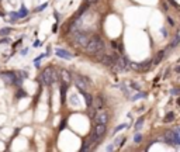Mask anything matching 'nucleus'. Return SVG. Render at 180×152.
<instances>
[{
    "label": "nucleus",
    "mask_w": 180,
    "mask_h": 152,
    "mask_svg": "<svg viewBox=\"0 0 180 152\" xmlns=\"http://www.w3.org/2000/svg\"><path fill=\"white\" fill-rule=\"evenodd\" d=\"M94 121H96V124H107V121H108L107 111L103 110V108H100L97 111V114L94 116Z\"/></svg>",
    "instance_id": "obj_5"
},
{
    "label": "nucleus",
    "mask_w": 180,
    "mask_h": 152,
    "mask_svg": "<svg viewBox=\"0 0 180 152\" xmlns=\"http://www.w3.org/2000/svg\"><path fill=\"white\" fill-rule=\"evenodd\" d=\"M103 104H104V97H103L101 94H98L97 97H96V103H94V107H96L97 110H100V108L103 107Z\"/></svg>",
    "instance_id": "obj_12"
},
{
    "label": "nucleus",
    "mask_w": 180,
    "mask_h": 152,
    "mask_svg": "<svg viewBox=\"0 0 180 152\" xmlns=\"http://www.w3.org/2000/svg\"><path fill=\"white\" fill-rule=\"evenodd\" d=\"M179 38H180V35H179V33H177V34H176V37H175V40H173V42H172V45H170L172 48H173V47H176V45L179 44Z\"/></svg>",
    "instance_id": "obj_19"
},
{
    "label": "nucleus",
    "mask_w": 180,
    "mask_h": 152,
    "mask_svg": "<svg viewBox=\"0 0 180 152\" xmlns=\"http://www.w3.org/2000/svg\"><path fill=\"white\" fill-rule=\"evenodd\" d=\"M80 23H82V18H78V20H75V21L70 24V31H76V30L79 28Z\"/></svg>",
    "instance_id": "obj_13"
},
{
    "label": "nucleus",
    "mask_w": 180,
    "mask_h": 152,
    "mask_svg": "<svg viewBox=\"0 0 180 152\" xmlns=\"http://www.w3.org/2000/svg\"><path fill=\"white\" fill-rule=\"evenodd\" d=\"M84 48L87 51V54L94 55V54H98V52H101L104 50V42H103V40L100 37L94 35V37H90V40H89V42H87V45Z\"/></svg>",
    "instance_id": "obj_1"
},
{
    "label": "nucleus",
    "mask_w": 180,
    "mask_h": 152,
    "mask_svg": "<svg viewBox=\"0 0 180 152\" xmlns=\"http://www.w3.org/2000/svg\"><path fill=\"white\" fill-rule=\"evenodd\" d=\"M75 84H76V87L84 93V92H87L89 89H90V82L84 78V76H75Z\"/></svg>",
    "instance_id": "obj_3"
},
{
    "label": "nucleus",
    "mask_w": 180,
    "mask_h": 152,
    "mask_svg": "<svg viewBox=\"0 0 180 152\" xmlns=\"http://www.w3.org/2000/svg\"><path fill=\"white\" fill-rule=\"evenodd\" d=\"M10 31H11L10 28H1V30H0V35H1V37H4V35H9V33H10Z\"/></svg>",
    "instance_id": "obj_20"
},
{
    "label": "nucleus",
    "mask_w": 180,
    "mask_h": 152,
    "mask_svg": "<svg viewBox=\"0 0 180 152\" xmlns=\"http://www.w3.org/2000/svg\"><path fill=\"white\" fill-rule=\"evenodd\" d=\"M89 40H90V37H89L86 33L76 31V33L73 34V41H75V44H76L78 47H83V48H84V47L87 45Z\"/></svg>",
    "instance_id": "obj_2"
},
{
    "label": "nucleus",
    "mask_w": 180,
    "mask_h": 152,
    "mask_svg": "<svg viewBox=\"0 0 180 152\" xmlns=\"http://www.w3.org/2000/svg\"><path fill=\"white\" fill-rule=\"evenodd\" d=\"M111 66L114 68V70H125L128 68V61L125 58H122V56L121 58H115L114 64Z\"/></svg>",
    "instance_id": "obj_4"
},
{
    "label": "nucleus",
    "mask_w": 180,
    "mask_h": 152,
    "mask_svg": "<svg viewBox=\"0 0 180 152\" xmlns=\"http://www.w3.org/2000/svg\"><path fill=\"white\" fill-rule=\"evenodd\" d=\"M61 76H62L64 84H69V82H70V73L64 69V70H61Z\"/></svg>",
    "instance_id": "obj_10"
},
{
    "label": "nucleus",
    "mask_w": 180,
    "mask_h": 152,
    "mask_svg": "<svg viewBox=\"0 0 180 152\" xmlns=\"http://www.w3.org/2000/svg\"><path fill=\"white\" fill-rule=\"evenodd\" d=\"M115 58H117L115 55H101V56H100L101 62H103L104 65H107V66H111V65L114 64Z\"/></svg>",
    "instance_id": "obj_7"
},
{
    "label": "nucleus",
    "mask_w": 180,
    "mask_h": 152,
    "mask_svg": "<svg viewBox=\"0 0 180 152\" xmlns=\"http://www.w3.org/2000/svg\"><path fill=\"white\" fill-rule=\"evenodd\" d=\"M52 72H54L52 68H47L45 70H42V73H41V80H42V83H45V84L52 83Z\"/></svg>",
    "instance_id": "obj_6"
},
{
    "label": "nucleus",
    "mask_w": 180,
    "mask_h": 152,
    "mask_svg": "<svg viewBox=\"0 0 180 152\" xmlns=\"http://www.w3.org/2000/svg\"><path fill=\"white\" fill-rule=\"evenodd\" d=\"M113 149H114V145H108L107 147V151H113Z\"/></svg>",
    "instance_id": "obj_25"
},
{
    "label": "nucleus",
    "mask_w": 180,
    "mask_h": 152,
    "mask_svg": "<svg viewBox=\"0 0 180 152\" xmlns=\"http://www.w3.org/2000/svg\"><path fill=\"white\" fill-rule=\"evenodd\" d=\"M127 127V124H121V125H118L117 128H115V131H120V130H122V128H125Z\"/></svg>",
    "instance_id": "obj_22"
},
{
    "label": "nucleus",
    "mask_w": 180,
    "mask_h": 152,
    "mask_svg": "<svg viewBox=\"0 0 180 152\" xmlns=\"http://www.w3.org/2000/svg\"><path fill=\"white\" fill-rule=\"evenodd\" d=\"M96 1H98V0H86L87 4H93V3H96Z\"/></svg>",
    "instance_id": "obj_24"
},
{
    "label": "nucleus",
    "mask_w": 180,
    "mask_h": 152,
    "mask_svg": "<svg viewBox=\"0 0 180 152\" xmlns=\"http://www.w3.org/2000/svg\"><path fill=\"white\" fill-rule=\"evenodd\" d=\"M134 141H135V142H139V141H141V135H139V134H138V135H135Z\"/></svg>",
    "instance_id": "obj_23"
},
{
    "label": "nucleus",
    "mask_w": 180,
    "mask_h": 152,
    "mask_svg": "<svg viewBox=\"0 0 180 152\" xmlns=\"http://www.w3.org/2000/svg\"><path fill=\"white\" fill-rule=\"evenodd\" d=\"M152 64V61L151 59H148V61H145V62H142V64H138L139 65V70H145V69H149V65Z\"/></svg>",
    "instance_id": "obj_14"
},
{
    "label": "nucleus",
    "mask_w": 180,
    "mask_h": 152,
    "mask_svg": "<svg viewBox=\"0 0 180 152\" xmlns=\"http://www.w3.org/2000/svg\"><path fill=\"white\" fill-rule=\"evenodd\" d=\"M173 118H175V114H173V113H169V114L165 117L163 123H172V121H173Z\"/></svg>",
    "instance_id": "obj_17"
},
{
    "label": "nucleus",
    "mask_w": 180,
    "mask_h": 152,
    "mask_svg": "<svg viewBox=\"0 0 180 152\" xmlns=\"http://www.w3.org/2000/svg\"><path fill=\"white\" fill-rule=\"evenodd\" d=\"M84 99H86L87 107H92V106H93V97H92L90 94H87V92H84Z\"/></svg>",
    "instance_id": "obj_15"
},
{
    "label": "nucleus",
    "mask_w": 180,
    "mask_h": 152,
    "mask_svg": "<svg viewBox=\"0 0 180 152\" xmlns=\"http://www.w3.org/2000/svg\"><path fill=\"white\" fill-rule=\"evenodd\" d=\"M122 142H125V137H118V138L115 139V145H117V147H121Z\"/></svg>",
    "instance_id": "obj_18"
},
{
    "label": "nucleus",
    "mask_w": 180,
    "mask_h": 152,
    "mask_svg": "<svg viewBox=\"0 0 180 152\" xmlns=\"http://www.w3.org/2000/svg\"><path fill=\"white\" fill-rule=\"evenodd\" d=\"M163 56H165V52H163V51H162V52H159V54L156 55V58H155L153 64H155V65H158V64H159V62L162 61V58H163Z\"/></svg>",
    "instance_id": "obj_16"
},
{
    "label": "nucleus",
    "mask_w": 180,
    "mask_h": 152,
    "mask_svg": "<svg viewBox=\"0 0 180 152\" xmlns=\"http://www.w3.org/2000/svg\"><path fill=\"white\" fill-rule=\"evenodd\" d=\"M142 123H144V118H139V120H138V123H137V125H135V130H139V128H141V125H142Z\"/></svg>",
    "instance_id": "obj_21"
},
{
    "label": "nucleus",
    "mask_w": 180,
    "mask_h": 152,
    "mask_svg": "<svg viewBox=\"0 0 180 152\" xmlns=\"http://www.w3.org/2000/svg\"><path fill=\"white\" fill-rule=\"evenodd\" d=\"M55 54H56V56H59V58H64V59H72V55L65 50H61V48H58V50L55 51Z\"/></svg>",
    "instance_id": "obj_9"
},
{
    "label": "nucleus",
    "mask_w": 180,
    "mask_h": 152,
    "mask_svg": "<svg viewBox=\"0 0 180 152\" xmlns=\"http://www.w3.org/2000/svg\"><path fill=\"white\" fill-rule=\"evenodd\" d=\"M94 134L97 137L98 139L106 134V124H97L96 125V130H94Z\"/></svg>",
    "instance_id": "obj_8"
},
{
    "label": "nucleus",
    "mask_w": 180,
    "mask_h": 152,
    "mask_svg": "<svg viewBox=\"0 0 180 152\" xmlns=\"http://www.w3.org/2000/svg\"><path fill=\"white\" fill-rule=\"evenodd\" d=\"M3 76H4V79H6L7 82H11V83H14V82H16V76H14V73H13V72H4V73H3Z\"/></svg>",
    "instance_id": "obj_11"
}]
</instances>
